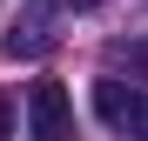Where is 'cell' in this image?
<instances>
[{
    "label": "cell",
    "instance_id": "obj_6",
    "mask_svg": "<svg viewBox=\"0 0 148 141\" xmlns=\"http://www.w3.org/2000/svg\"><path fill=\"white\" fill-rule=\"evenodd\" d=\"M7 121H14V108H7V101H0V134H7Z\"/></svg>",
    "mask_w": 148,
    "mask_h": 141
},
{
    "label": "cell",
    "instance_id": "obj_3",
    "mask_svg": "<svg viewBox=\"0 0 148 141\" xmlns=\"http://www.w3.org/2000/svg\"><path fill=\"white\" fill-rule=\"evenodd\" d=\"M47 47H54V34H47L40 20H20L7 40H0V54H7V61H34V54H47Z\"/></svg>",
    "mask_w": 148,
    "mask_h": 141
},
{
    "label": "cell",
    "instance_id": "obj_1",
    "mask_svg": "<svg viewBox=\"0 0 148 141\" xmlns=\"http://www.w3.org/2000/svg\"><path fill=\"white\" fill-rule=\"evenodd\" d=\"M94 114H101L114 134L148 141V87H121L114 74H108V81H94Z\"/></svg>",
    "mask_w": 148,
    "mask_h": 141
},
{
    "label": "cell",
    "instance_id": "obj_5",
    "mask_svg": "<svg viewBox=\"0 0 148 141\" xmlns=\"http://www.w3.org/2000/svg\"><path fill=\"white\" fill-rule=\"evenodd\" d=\"M40 7H54V14H88L94 0H40Z\"/></svg>",
    "mask_w": 148,
    "mask_h": 141
},
{
    "label": "cell",
    "instance_id": "obj_2",
    "mask_svg": "<svg viewBox=\"0 0 148 141\" xmlns=\"http://www.w3.org/2000/svg\"><path fill=\"white\" fill-rule=\"evenodd\" d=\"M27 141H74V94L61 81H40L27 94Z\"/></svg>",
    "mask_w": 148,
    "mask_h": 141
},
{
    "label": "cell",
    "instance_id": "obj_4",
    "mask_svg": "<svg viewBox=\"0 0 148 141\" xmlns=\"http://www.w3.org/2000/svg\"><path fill=\"white\" fill-rule=\"evenodd\" d=\"M108 67H128L148 81V40H108Z\"/></svg>",
    "mask_w": 148,
    "mask_h": 141
}]
</instances>
